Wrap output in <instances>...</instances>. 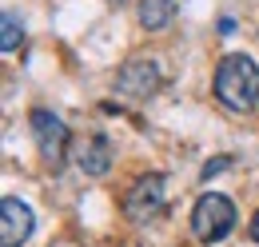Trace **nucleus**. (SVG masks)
I'll return each mask as SVG.
<instances>
[{
	"label": "nucleus",
	"mask_w": 259,
	"mask_h": 247,
	"mask_svg": "<svg viewBox=\"0 0 259 247\" xmlns=\"http://www.w3.org/2000/svg\"><path fill=\"white\" fill-rule=\"evenodd\" d=\"M231 168V155H220V159H207L203 168H199V180H211V176H220V172H227Z\"/></svg>",
	"instance_id": "10"
},
{
	"label": "nucleus",
	"mask_w": 259,
	"mask_h": 247,
	"mask_svg": "<svg viewBox=\"0 0 259 247\" xmlns=\"http://www.w3.org/2000/svg\"><path fill=\"white\" fill-rule=\"evenodd\" d=\"M211 88L227 112H251L259 104V64L247 52H231L220 60Z\"/></svg>",
	"instance_id": "1"
},
{
	"label": "nucleus",
	"mask_w": 259,
	"mask_h": 247,
	"mask_svg": "<svg viewBox=\"0 0 259 247\" xmlns=\"http://www.w3.org/2000/svg\"><path fill=\"white\" fill-rule=\"evenodd\" d=\"M251 239L259 243V212H255V219H251Z\"/></svg>",
	"instance_id": "12"
},
{
	"label": "nucleus",
	"mask_w": 259,
	"mask_h": 247,
	"mask_svg": "<svg viewBox=\"0 0 259 247\" xmlns=\"http://www.w3.org/2000/svg\"><path fill=\"white\" fill-rule=\"evenodd\" d=\"M0 239H4V247H20L28 235H32L36 227V216L28 203H20L16 195H4V203H0Z\"/></svg>",
	"instance_id": "6"
},
{
	"label": "nucleus",
	"mask_w": 259,
	"mask_h": 247,
	"mask_svg": "<svg viewBox=\"0 0 259 247\" xmlns=\"http://www.w3.org/2000/svg\"><path fill=\"white\" fill-rule=\"evenodd\" d=\"M160 84H163V76L156 68V60H144V56L128 60L116 72V92L128 96V100H148V96L160 92Z\"/></svg>",
	"instance_id": "5"
},
{
	"label": "nucleus",
	"mask_w": 259,
	"mask_h": 247,
	"mask_svg": "<svg viewBox=\"0 0 259 247\" xmlns=\"http://www.w3.org/2000/svg\"><path fill=\"white\" fill-rule=\"evenodd\" d=\"M220 32H224V36H227V32H235V20H231V16H224V20H220Z\"/></svg>",
	"instance_id": "11"
},
{
	"label": "nucleus",
	"mask_w": 259,
	"mask_h": 247,
	"mask_svg": "<svg viewBox=\"0 0 259 247\" xmlns=\"http://www.w3.org/2000/svg\"><path fill=\"white\" fill-rule=\"evenodd\" d=\"M28 128H32V140H36V148H40V155H44V163L52 172H60L64 159H68V144H72L68 124L56 112H48V108H32L28 112Z\"/></svg>",
	"instance_id": "3"
},
{
	"label": "nucleus",
	"mask_w": 259,
	"mask_h": 247,
	"mask_svg": "<svg viewBox=\"0 0 259 247\" xmlns=\"http://www.w3.org/2000/svg\"><path fill=\"white\" fill-rule=\"evenodd\" d=\"M76 163H80L84 176H108V168H112V140L108 136H88L80 155H76Z\"/></svg>",
	"instance_id": "7"
},
{
	"label": "nucleus",
	"mask_w": 259,
	"mask_h": 247,
	"mask_svg": "<svg viewBox=\"0 0 259 247\" xmlns=\"http://www.w3.org/2000/svg\"><path fill=\"white\" fill-rule=\"evenodd\" d=\"M20 40H24V20H20L16 12H4V16H0V48H4V52H16Z\"/></svg>",
	"instance_id": "9"
},
{
	"label": "nucleus",
	"mask_w": 259,
	"mask_h": 247,
	"mask_svg": "<svg viewBox=\"0 0 259 247\" xmlns=\"http://www.w3.org/2000/svg\"><path fill=\"white\" fill-rule=\"evenodd\" d=\"M136 16H140V24L148 32H163L171 24V16H176V0H140Z\"/></svg>",
	"instance_id": "8"
},
{
	"label": "nucleus",
	"mask_w": 259,
	"mask_h": 247,
	"mask_svg": "<svg viewBox=\"0 0 259 247\" xmlns=\"http://www.w3.org/2000/svg\"><path fill=\"white\" fill-rule=\"evenodd\" d=\"M163 195H167V176H163V172H148V176H140V180L128 187V195H124V212H128V219L148 223L152 216H160Z\"/></svg>",
	"instance_id": "4"
},
{
	"label": "nucleus",
	"mask_w": 259,
	"mask_h": 247,
	"mask_svg": "<svg viewBox=\"0 0 259 247\" xmlns=\"http://www.w3.org/2000/svg\"><path fill=\"white\" fill-rule=\"evenodd\" d=\"M235 231V203L220 191H203L192 208V235L199 243H224Z\"/></svg>",
	"instance_id": "2"
}]
</instances>
